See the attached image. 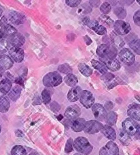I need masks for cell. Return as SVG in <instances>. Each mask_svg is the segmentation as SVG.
Wrapping results in <instances>:
<instances>
[{
    "mask_svg": "<svg viewBox=\"0 0 140 155\" xmlns=\"http://www.w3.org/2000/svg\"><path fill=\"white\" fill-rule=\"evenodd\" d=\"M73 146L77 152L85 155L90 154L93 149L89 141L83 137H77L73 142Z\"/></svg>",
    "mask_w": 140,
    "mask_h": 155,
    "instance_id": "1",
    "label": "cell"
},
{
    "mask_svg": "<svg viewBox=\"0 0 140 155\" xmlns=\"http://www.w3.org/2000/svg\"><path fill=\"white\" fill-rule=\"evenodd\" d=\"M62 82V77L57 72H52L43 78V84L46 87H56Z\"/></svg>",
    "mask_w": 140,
    "mask_h": 155,
    "instance_id": "2",
    "label": "cell"
},
{
    "mask_svg": "<svg viewBox=\"0 0 140 155\" xmlns=\"http://www.w3.org/2000/svg\"><path fill=\"white\" fill-rule=\"evenodd\" d=\"M96 53L101 58H114L117 54V51L114 47H109L108 45L103 44L98 46Z\"/></svg>",
    "mask_w": 140,
    "mask_h": 155,
    "instance_id": "3",
    "label": "cell"
},
{
    "mask_svg": "<svg viewBox=\"0 0 140 155\" xmlns=\"http://www.w3.org/2000/svg\"><path fill=\"white\" fill-rule=\"evenodd\" d=\"M122 129L128 135H135L139 133V126L134 120L127 118L122 122Z\"/></svg>",
    "mask_w": 140,
    "mask_h": 155,
    "instance_id": "4",
    "label": "cell"
},
{
    "mask_svg": "<svg viewBox=\"0 0 140 155\" xmlns=\"http://www.w3.org/2000/svg\"><path fill=\"white\" fill-rule=\"evenodd\" d=\"M103 125L96 120H90L85 122L84 129L85 133H88V134H95L100 131L103 129Z\"/></svg>",
    "mask_w": 140,
    "mask_h": 155,
    "instance_id": "5",
    "label": "cell"
},
{
    "mask_svg": "<svg viewBox=\"0 0 140 155\" xmlns=\"http://www.w3.org/2000/svg\"><path fill=\"white\" fill-rule=\"evenodd\" d=\"M80 102L85 108L89 109L95 103V97H93V94L90 92L88 90H83L81 93Z\"/></svg>",
    "mask_w": 140,
    "mask_h": 155,
    "instance_id": "6",
    "label": "cell"
},
{
    "mask_svg": "<svg viewBox=\"0 0 140 155\" xmlns=\"http://www.w3.org/2000/svg\"><path fill=\"white\" fill-rule=\"evenodd\" d=\"M119 57L121 61L128 66H131L132 64H133L135 61V58L133 53L126 48H124L123 49L120 51V52L119 53Z\"/></svg>",
    "mask_w": 140,
    "mask_h": 155,
    "instance_id": "7",
    "label": "cell"
},
{
    "mask_svg": "<svg viewBox=\"0 0 140 155\" xmlns=\"http://www.w3.org/2000/svg\"><path fill=\"white\" fill-rule=\"evenodd\" d=\"M119 149L118 146L113 141H109L99 151V155H118Z\"/></svg>",
    "mask_w": 140,
    "mask_h": 155,
    "instance_id": "8",
    "label": "cell"
},
{
    "mask_svg": "<svg viewBox=\"0 0 140 155\" xmlns=\"http://www.w3.org/2000/svg\"><path fill=\"white\" fill-rule=\"evenodd\" d=\"M114 29L116 33L120 35H126L130 32L131 28L130 25L123 21L118 20L115 21L114 24Z\"/></svg>",
    "mask_w": 140,
    "mask_h": 155,
    "instance_id": "9",
    "label": "cell"
},
{
    "mask_svg": "<svg viewBox=\"0 0 140 155\" xmlns=\"http://www.w3.org/2000/svg\"><path fill=\"white\" fill-rule=\"evenodd\" d=\"M92 113L96 120L102 121L105 118L107 112L104 107L101 104H94L92 107Z\"/></svg>",
    "mask_w": 140,
    "mask_h": 155,
    "instance_id": "10",
    "label": "cell"
},
{
    "mask_svg": "<svg viewBox=\"0 0 140 155\" xmlns=\"http://www.w3.org/2000/svg\"><path fill=\"white\" fill-rule=\"evenodd\" d=\"M9 54L10 58L16 62L20 63L23 60L24 51L21 47H12L9 49Z\"/></svg>",
    "mask_w": 140,
    "mask_h": 155,
    "instance_id": "11",
    "label": "cell"
},
{
    "mask_svg": "<svg viewBox=\"0 0 140 155\" xmlns=\"http://www.w3.org/2000/svg\"><path fill=\"white\" fill-rule=\"evenodd\" d=\"M100 60L106 67L112 71H117L120 68V64L116 58H100Z\"/></svg>",
    "mask_w": 140,
    "mask_h": 155,
    "instance_id": "12",
    "label": "cell"
},
{
    "mask_svg": "<svg viewBox=\"0 0 140 155\" xmlns=\"http://www.w3.org/2000/svg\"><path fill=\"white\" fill-rule=\"evenodd\" d=\"M81 114V109L79 106L73 105L69 106L66 109L65 116L69 120H75L79 117Z\"/></svg>",
    "mask_w": 140,
    "mask_h": 155,
    "instance_id": "13",
    "label": "cell"
},
{
    "mask_svg": "<svg viewBox=\"0 0 140 155\" xmlns=\"http://www.w3.org/2000/svg\"><path fill=\"white\" fill-rule=\"evenodd\" d=\"M8 18L12 24L17 25L22 24L25 21V16L16 11L10 12L8 14Z\"/></svg>",
    "mask_w": 140,
    "mask_h": 155,
    "instance_id": "14",
    "label": "cell"
},
{
    "mask_svg": "<svg viewBox=\"0 0 140 155\" xmlns=\"http://www.w3.org/2000/svg\"><path fill=\"white\" fill-rule=\"evenodd\" d=\"M14 61L8 55L0 54V69L6 71L8 70L13 66Z\"/></svg>",
    "mask_w": 140,
    "mask_h": 155,
    "instance_id": "15",
    "label": "cell"
},
{
    "mask_svg": "<svg viewBox=\"0 0 140 155\" xmlns=\"http://www.w3.org/2000/svg\"><path fill=\"white\" fill-rule=\"evenodd\" d=\"M127 114L131 119L139 121L140 120V105L138 104H132L128 107Z\"/></svg>",
    "mask_w": 140,
    "mask_h": 155,
    "instance_id": "16",
    "label": "cell"
},
{
    "mask_svg": "<svg viewBox=\"0 0 140 155\" xmlns=\"http://www.w3.org/2000/svg\"><path fill=\"white\" fill-rule=\"evenodd\" d=\"M9 42L13 45V47H20L25 43V39L22 34L16 33L9 37Z\"/></svg>",
    "mask_w": 140,
    "mask_h": 155,
    "instance_id": "17",
    "label": "cell"
},
{
    "mask_svg": "<svg viewBox=\"0 0 140 155\" xmlns=\"http://www.w3.org/2000/svg\"><path fill=\"white\" fill-rule=\"evenodd\" d=\"M82 92V90L79 86H75L72 87L71 90H69L68 95H67L68 100L70 102H76L79 98Z\"/></svg>",
    "mask_w": 140,
    "mask_h": 155,
    "instance_id": "18",
    "label": "cell"
},
{
    "mask_svg": "<svg viewBox=\"0 0 140 155\" xmlns=\"http://www.w3.org/2000/svg\"><path fill=\"white\" fill-rule=\"evenodd\" d=\"M85 120L83 118H77L73 120L71 124V128L75 132H81L84 129Z\"/></svg>",
    "mask_w": 140,
    "mask_h": 155,
    "instance_id": "19",
    "label": "cell"
},
{
    "mask_svg": "<svg viewBox=\"0 0 140 155\" xmlns=\"http://www.w3.org/2000/svg\"><path fill=\"white\" fill-rule=\"evenodd\" d=\"M101 130L102 133L109 140H115L116 139V133L115 130L109 125H105Z\"/></svg>",
    "mask_w": 140,
    "mask_h": 155,
    "instance_id": "20",
    "label": "cell"
},
{
    "mask_svg": "<svg viewBox=\"0 0 140 155\" xmlns=\"http://www.w3.org/2000/svg\"><path fill=\"white\" fill-rule=\"evenodd\" d=\"M17 33V29L15 28V27H13L11 25L9 24H6V25L2 26L1 31H0V34H2V36H11L13 34Z\"/></svg>",
    "mask_w": 140,
    "mask_h": 155,
    "instance_id": "21",
    "label": "cell"
},
{
    "mask_svg": "<svg viewBox=\"0 0 140 155\" xmlns=\"http://www.w3.org/2000/svg\"><path fill=\"white\" fill-rule=\"evenodd\" d=\"M12 82L9 79H4L0 81V92L6 94L11 90Z\"/></svg>",
    "mask_w": 140,
    "mask_h": 155,
    "instance_id": "22",
    "label": "cell"
},
{
    "mask_svg": "<svg viewBox=\"0 0 140 155\" xmlns=\"http://www.w3.org/2000/svg\"><path fill=\"white\" fill-rule=\"evenodd\" d=\"M10 103L8 98L5 96H0V112L6 113L9 110Z\"/></svg>",
    "mask_w": 140,
    "mask_h": 155,
    "instance_id": "23",
    "label": "cell"
},
{
    "mask_svg": "<svg viewBox=\"0 0 140 155\" xmlns=\"http://www.w3.org/2000/svg\"><path fill=\"white\" fill-rule=\"evenodd\" d=\"M21 94V88L20 85H16L8 93V97L13 101H16L18 99Z\"/></svg>",
    "mask_w": 140,
    "mask_h": 155,
    "instance_id": "24",
    "label": "cell"
},
{
    "mask_svg": "<svg viewBox=\"0 0 140 155\" xmlns=\"http://www.w3.org/2000/svg\"><path fill=\"white\" fill-rule=\"evenodd\" d=\"M91 64L93 67L100 72L101 73L106 74L107 73V70H108V69H107V68L103 63H102L99 61H96L95 60H92Z\"/></svg>",
    "mask_w": 140,
    "mask_h": 155,
    "instance_id": "25",
    "label": "cell"
},
{
    "mask_svg": "<svg viewBox=\"0 0 140 155\" xmlns=\"http://www.w3.org/2000/svg\"><path fill=\"white\" fill-rule=\"evenodd\" d=\"M78 68H79L80 73L85 77H90L92 74V70L91 68L84 63L79 64Z\"/></svg>",
    "mask_w": 140,
    "mask_h": 155,
    "instance_id": "26",
    "label": "cell"
},
{
    "mask_svg": "<svg viewBox=\"0 0 140 155\" xmlns=\"http://www.w3.org/2000/svg\"><path fill=\"white\" fill-rule=\"evenodd\" d=\"M64 81L68 85V86L71 87H75V85H77L78 83V79L77 77L74 75L72 74H67V76L64 78Z\"/></svg>",
    "mask_w": 140,
    "mask_h": 155,
    "instance_id": "27",
    "label": "cell"
},
{
    "mask_svg": "<svg viewBox=\"0 0 140 155\" xmlns=\"http://www.w3.org/2000/svg\"><path fill=\"white\" fill-rule=\"evenodd\" d=\"M118 115L114 111H110L106 115L105 121L109 125H114L117 122Z\"/></svg>",
    "mask_w": 140,
    "mask_h": 155,
    "instance_id": "28",
    "label": "cell"
},
{
    "mask_svg": "<svg viewBox=\"0 0 140 155\" xmlns=\"http://www.w3.org/2000/svg\"><path fill=\"white\" fill-rule=\"evenodd\" d=\"M119 139L120 141L124 145L127 146L131 143V138L129 135L124 130H120L119 133Z\"/></svg>",
    "mask_w": 140,
    "mask_h": 155,
    "instance_id": "29",
    "label": "cell"
},
{
    "mask_svg": "<svg viewBox=\"0 0 140 155\" xmlns=\"http://www.w3.org/2000/svg\"><path fill=\"white\" fill-rule=\"evenodd\" d=\"M83 23H84V24H85L86 25H88L89 28H91L92 29H93V30H95V29L99 25L98 22L97 21L90 20V18L88 17H86L83 18Z\"/></svg>",
    "mask_w": 140,
    "mask_h": 155,
    "instance_id": "30",
    "label": "cell"
},
{
    "mask_svg": "<svg viewBox=\"0 0 140 155\" xmlns=\"http://www.w3.org/2000/svg\"><path fill=\"white\" fill-rule=\"evenodd\" d=\"M129 46L133 49L137 54H140V47H139V40L138 38L133 39L129 42Z\"/></svg>",
    "mask_w": 140,
    "mask_h": 155,
    "instance_id": "31",
    "label": "cell"
},
{
    "mask_svg": "<svg viewBox=\"0 0 140 155\" xmlns=\"http://www.w3.org/2000/svg\"><path fill=\"white\" fill-rule=\"evenodd\" d=\"M9 50V42L6 38H2L0 40V53L4 54Z\"/></svg>",
    "mask_w": 140,
    "mask_h": 155,
    "instance_id": "32",
    "label": "cell"
},
{
    "mask_svg": "<svg viewBox=\"0 0 140 155\" xmlns=\"http://www.w3.org/2000/svg\"><path fill=\"white\" fill-rule=\"evenodd\" d=\"M12 155H26V150L22 146H15L11 151Z\"/></svg>",
    "mask_w": 140,
    "mask_h": 155,
    "instance_id": "33",
    "label": "cell"
},
{
    "mask_svg": "<svg viewBox=\"0 0 140 155\" xmlns=\"http://www.w3.org/2000/svg\"><path fill=\"white\" fill-rule=\"evenodd\" d=\"M58 71L64 74H71L72 69L68 64H63L58 66Z\"/></svg>",
    "mask_w": 140,
    "mask_h": 155,
    "instance_id": "34",
    "label": "cell"
},
{
    "mask_svg": "<svg viewBox=\"0 0 140 155\" xmlns=\"http://www.w3.org/2000/svg\"><path fill=\"white\" fill-rule=\"evenodd\" d=\"M114 14L116 15V17L120 19H124L126 17V10L122 7L116 8L114 10Z\"/></svg>",
    "mask_w": 140,
    "mask_h": 155,
    "instance_id": "35",
    "label": "cell"
},
{
    "mask_svg": "<svg viewBox=\"0 0 140 155\" xmlns=\"http://www.w3.org/2000/svg\"><path fill=\"white\" fill-rule=\"evenodd\" d=\"M42 101L45 104H48L49 103L51 100H52V96H51V93L49 92V90H44L42 92Z\"/></svg>",
    "mask_w": 140,
    "mask_h": 155,
    "instance_id": "36",
    "label": "cell"
},
{
    "mask_svg": "<svg viewBox=\"0 0 140 155\" xmlns=\"http://www.w3.org/2000/svg\"><path fill=\"white\" fill-rule=\"evenodd\" d=\"M101 11L103 13V14H108V13L111 11L112 10V6L110 5L109 2H104L102 4L100 8Z\"/></svg>",
    "mask_w": 140,
    "mask_h": 155,
    "instance_id": "37",
    "label": "cell"
},
{
    "mask_svg": "<svg viewBox=\"0 0 140 155\" xmlns=\"http://www.w3.org/2000/svg\"><path fill=\"white\" fill-rule=\"evenodd\" d=\"M72 146H73V140L72 138H70L67 141L65 146V152L66 153H70L72 151Z\"/></svg>",
    "mask_w": 140,
    "mask_h": 155,
    "instance_id": "38",
    "label": "cell"
},
{
    "mask_svg": "<svg viewBox=\"0 0 140 155\" xmlns=\"http://www.w3.org/2000/svg\"><path fill=\"white\" fill-rule=\"evenodd\" d=\"M66 3L68 6L75 8L79 6L81 4V1L80 0H66Z\"/></svg>",
    "mask_w": 140,
    "mask_h": 155,
    "instance_id": "39",
    "label": "cell"
},
{
    "mask_svg": "<svg viewBox=\"0 0 140 155\" xmlns=\"http://www.w3.org/2000/svg\"><path fill=\"white\" fill-rule=\"evenodd\" d=\"M94 31L99 35H104L107 33V29L103 25H98Z\"/></svg>",
    "mask_w": 140,
    "mask_h": 155,
    "instance_id": "40",
    "label": "cell"
},
{
    "mask_svg": "<svg viewBox=\"0 0 140 155\" xmlns=\"http://www.w3.org/2000/svg\"><path fill=\"white\" fill-rule=\"evenodd\" d=\"M133 21L134 23L136 24V25L140 26V10H137V11L135 13L133 16Z\"/></svg>",
    "mask_w": 140,
    "mask_h": 155,
    "instance_id": "41",
    "label": "cell"
},
{
    "mask_svg": "<svg viewBox=\"0 0 140 155\" xmlns=\"http://www.w3.org/2000/svg\"><path fill=\"white\" fill-rule=\"evenodd\" d=\"M51 108H52V111H53L54 112H57L60 111V106L56 102H53V103L51 105Z\"/></svg>",
    "mask_w": 140,
    "mask_h": 155,
    "instance_id": "42",
    "label": "cell"
},
{
    "mask_svg": "<svg viewBox=\"0 0 140 155\" xmlns=\"http://www.w3.org/2000/svg\"><path fill=\"white\" fill-rule=\"evenodd\" d=\"M113 107H114V105H113V103L111 102V101H108V102L105 103V107L107 110H109V111L112 110L113 109Z\"/></svg>",
    "mask_w": 140,
    "mask_h": 155,
    "instance_id": "43",
    "label": "cell"
},
{
    "mask_svg": "<svg viewBox=\"0 0 140 155\" xmlns=\"http://www.w3.org/2000/svg\"><path fill=\"white\" fill-rule=\"evenodd\" d=\"M84 40H85V43L87 44V45H90L92 43V41L91 38H90V37H89L88 36H85L84 37Z\"/></svg>",
    "mask_w": 140,
    "mask_h": 155,
    "instance_id": "44",
    "label": "cell"
},
{
    "mask_svg": "<svg viewBox=\"0 0 140 155\" xmlns=\"http://www.w3.org/2000/svg\"><path fill=\"white\" fill-rule=\"evenodd\" d=\"M6 24H7V20L6 18L5 17H3L2 18V20L0 21V26L2 27L6 25Z\"/></svg>",
    "mask_w": 140,
    "mask_h": 155,
    "instance_id": "45",
    "label": "cell"
},
{
    "mask_svg": "<svg viewBox=\"0 0 140 155\" xmlns=\"http://www.w3.org/2000/svg\"><path fill=\"white\" fill-rule=\"evenodd\" d=\"M4 73V71L2 70V69H0V78H1L2 76H3Z\"/></svg>",
    "mask_w": 140,
    "mask_h": 155,
    "instance_id": "46",
    "label": "cell"
},
{
    "mask_svg": "<svg viewBox=\"0 0 140 155\" xmlns=\"http://www.w3.org/2000/svg\"><path fill=\"white\" fill-rule=\"evenodd\" d=\"M2 12H3V11H2V8H0V17H1V16L2 15Z\"/></svg>",
    "mask_w": 140,
    "mask_h": 155,
    "instance_id": "47",
    "label": "cell"
},
{
    "mask_svg": "<svg viewBox=\"0 0 140 155\" xmlns=\"http://www.w3.org/2000/svg\"><path fill=\"white\" fill-rule=\"evenodd\" d=\"M2 38H3V36H2V35L1 34H0V40H1Z\"/></svg>",
    "mask_w": 140,
    "mask_h": 155,
    "instance_id": "48",
    "label": "cell"
},
{
    "mask_svg": "<svg viewBox=\"0 0 140 155\" xmlns=\"http://www.w3.org/2000/svg\"><path fill=\"white\" fill-rule=\"evenodd\" d=\"M29 155H37L36 153H31V154H29Z\"/></svg>",
    "mask_w": 140,
    "mask_h": 155,
    "instance_id": "49",
    "label": "cell"
},
{
    "mask_svg": "<svg viewBox=\"0 0 140 155\" xmlns=\"http://www.w3.org/2000/svg\"><path fill=\"white\" fill-rule=\"evenodd\" d=\"M74 155H82V154H74Z\"/></svg>",
    "mask_w": 140,
    "mask_h": 155,
    "instance_id": "50",
    "label": "cell"
},
{
    "mask_svg": "<svg viewBox=\"0 0 140 155\" xmlns=\"http://www.w3.org/2000/svg\"><path fill=\"white\" fill-rule=\"evenodd\" d=\"M1 130H2V128H1V126H0V132H1Z\"/></svg>",
    "mask_w": 140,
    "mask_h": 155,
    "instance_id": "51",
    "label": "cell"
}]
</instances>
